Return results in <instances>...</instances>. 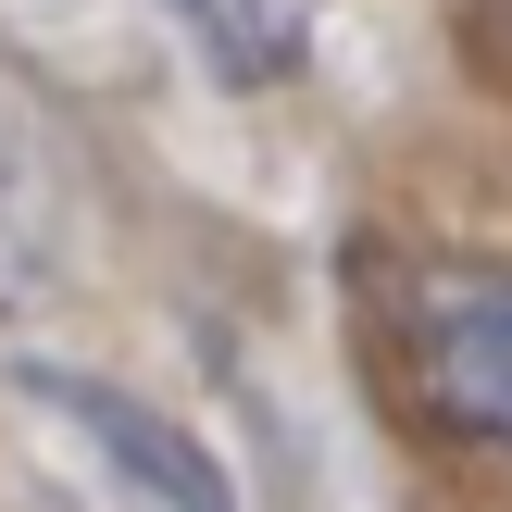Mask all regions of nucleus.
Here are the masks:
<instances>
[{
	"mask_svg": "<svg viewBox=\"0 0 512 512\" xmlns=\"http://www.w3.org/2000/svg\"><path fill=\"white\" fill-rule=\"evenodd\" d=\"M388 363L425 425L512 463V263H400L388 275Z\"/></svg>",
	"mask_w": 512,
	"mask_h": 512,
	"instance_id": "obj_1",
	"label": "nucleus"
},
{
	"mask_svg": "<svg viewBox=\"0 0 512 512\" xmlns=\"http://www.w3.org/2000/svg\"><path fill=\"white\" fill-rule=\"evenodd\" d=\"M25 400H38L50 425H63L75 450H88L100 475H113L138 512H238V488H225V463L188 438L175 413H150V400H125V388H100V375H63V363H25L13 375Z\"/></svg>",
	"mask_w": 512,
	"mask_h": 512,
	"instance_id": "obj_2",
	"label": "nucleus"
},
{
	"mask_svg": "<svg viewBox=\"0 0 512 512\" xmlns=\"http://www.w3.org/2000/svg\"><path fill=\"white\" fill-rule=\"evenodd\" d=\"M175 13L200 25L213 75H238V88H263V75H288L313 50V0H175Z\"/></svg>",
	"mask_w": 512,
	"mask_h": 512,
	"instance_id": "obj_3",
	"label": "nucleus"
}]
</instances>
